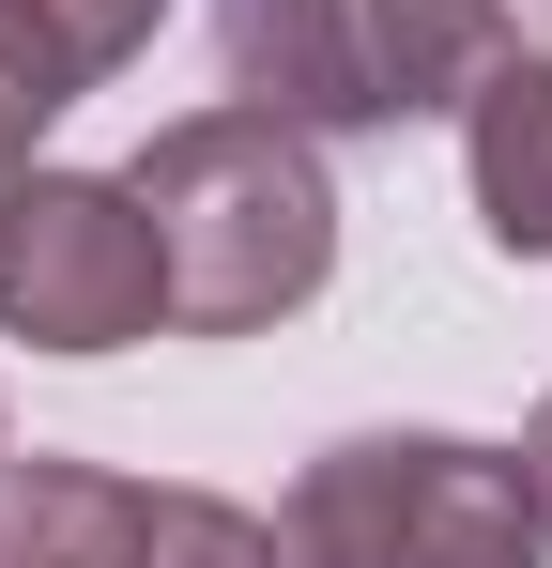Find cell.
<instances>
[{
  "label": "cell",
  "mask_w": 552,
  "mask_h": 568,
  "mask_svg": "<svg viewBox=\"0 0 552 568\" xmlns=\"http://www.w3.org/2000/svg\"><path fill=\"white\" fill-rule=\"evenodd\" d=\"M139 215L170 262V338H262L338 277V185L323 139L276 108H184L139 139Z\"/></svg>",
  "instance_id": "6da1fadb"
},
{
  "label": "cell",
  "mask_w": 552,
  "mask_h": 568,
  "mask_svg": "<svg viewBox=\"0 0 552 568\" xmlns=\"http://www.w3.org/2000/svg\"><path fill=\"white\" fill-rule=\"evenodd\" d=\"M276 554L292 568H552V523L522 507L507 446H460V430H354L292 476L276 507Z\"/></svg>",
  "instance_id": "7a4b0ae2"
},
{
  "label": "cell",
  "mask_w": 552,
  "mask_h": 568,
  "mask_svg": "<svg viewBox=\"0 0 552 568\" xmlns=\"http://www.w3.org/2000/svg\"><path fill=\"white\" fill-rule=\"evenodd\" d=\"M170 323V262L123 170H16L0 185V338L31 354H139Z\"/></svg>",
  "instance_id": "3957f363"
},
{
  "label": "cell",
  "mask_w": 552,
  "mask_h": 568,
  "mask_svg": "<svg viewBox=\"0 0 552 568\" xmlns=\"http://www.w3.org/2000/svg\"><path fill=\"white\" fill-rule=\"evenodd\" d=\"M215 62H231V108H276V123H307V139L384 123L368 0H215Z\"/></svg>",
  "instance_id": "277c9868"
},
{
  "label": "cell",
  "mask_w": 552,
  "mask_h": 568,
  "mask_svg": "<svg viewBox=\"0 0 552 568\" xmlns=\"http://www.w3.org/2000/svg\"><path fill=\"white\" fill-rule=\"evenodd\" d=\"M460 170H476V231L507 262H552V16L476 78L460 108Z\"/></svg>",
  "instance_id": "5b68a950"
},
{
  "label": "cell",
  "mask_w": 552,
  "mask_h": 568,
  "mask_svg": "<svg viewBox=\"0 0 552 568\" xmlns=\"http://www.w3.org/2000/svg\"><path fill=\"white\" fill-rule=\"evenodd\" d=\"M552 0H368V62H384V123H460L476 78L538 31Z\"/></svg>",
  "instance_id": "8992f818"
},
{
  "label": "cell",
  "mask_w": 552,
  "mask_h": 568,
  "mask_svg": "<svg viewBox=\"0 0 552 568\" xmlns=\"http://www.w3.org/2000/svg\"><path fill=\"white\" fill-rule=\"evenodd\" d=\"M154 538V491L108 462H0V568H139Z\"/></svg>",
  "instance_id": "52a82bcc"
},
{
  "label": "cell",
  "mask_w": 552,
  "mask_h": 568,
  "mask_svg": "<svg viewBox=\"0 0 552 568\" xmlns=\"http://www.w3.org/2000/svg\"><path fill=\"white\" fill-rule=\"evenodd\" d=\"M78 93H108V78H92V62L47 31V16H31V0H0V185L31 170V139H47Z\"/></svg>",
  "instance_id": "ba28073f"
},
{
  "label": "cell",
  "mask_w": 552,
  "mask_h": 568,
  "mask_svg": "<svg viewBox=\"0 0 552 568\" xmlns=\"http://www.w3.org/2000/svg\"><path fill=\"white\" fill-rule=\"evenodd\" d=\"M139 568H292L276 554L262 507H231V491H154V538H139Z\"/></svg>",
  "instance_id": "9c48e42d"
},
{
  "label": "cell",
  "mask_w": 552,
  "mask_h": 568,
  "mask_svg": "<svg viewBox=\"0 0 552 568\" xmlns=\"http://www.w3.org/2000/svg\"><path fill=\"white\" fill-rule=\"evenodd\" d=\"M31 16H47V31H62V47H78L92 78H123V62H139V47H154V16H170V0H31Z\"/></svg>",
  "instance_id": "30bf717a"
},
{
  "label": "cell",
  "mask_w": 552,
  "mask_h": 568,
  "mask_svg": "<svg viewBox=\"0 0 552 568\" xmlns=\"http://www.w3.org/2000/svg\"><path fill=\"white\" fill-rule=\"evenodd\" d=\"M507 462H522V507H538V523H552V399H538V415H522V446H507Z\"/></svg>",
  "instance_id": "8fae6325"
},
{
  "label": "cell",
  "mask_w": 552,
  "mask_h": 568,
  "mask_svg": "<svg viewBox=\"0 0 552 568\" xmlns=\"http://www.w3.org/2000/svg\"><path fill=\"white\" fill-rule=\"evenodd\" d=\"M0 462H16V446H0Z\"/></svg>",
  "instance_id": "7c38bea8"
}]
</instances>
